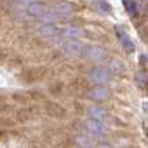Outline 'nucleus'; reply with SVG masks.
Masks as SVG:
<instances>
[{"instance_id":"ddd939ff","label":"nucleus","mask_w":148,"mask_h":148,"mask_svg":"<svg viewBox=\"0 0 148 148\" xmlns=\"http://www.w3.org/2000/svg\"><path fill=\"white\" fill-rule=\"evenodd\" d=\"M135 83L140 88H147L148 87V74L146 72H139L135 75Z\"/></svg>"},{"instance_id":"1a4fd4ad","label":"nucleus","mask_w":148,"mask_h":148,"mask_svg":"<svg viewBox=\"0 0 148 148\" xmlns=\"http://www.w3.org/2000/svg\"><path fill=\"white\" fill-rule=\"evenodd\" d=\"M88 116L91 117V120L101 121L103 122L108 117V112H107V109H104L101 107H91L88 109Z\"/></svg>"},{"instance_id":"6e6552de","label":"nucleus","mask_w":148,"mask_h":148,"mask_svg":"<svg viewBox=\"0 0 148 148\" xmlns=\"http://www.w3.org/2000/svg\"><path fill=\"white\" fill-rule=\"evenodd\" d=\"M53 12L56 13L57 16L60 17H64V16H69L74 12V5L70 4V3H66V1H62V3H59V4L55 7Z\"/></svg>"},{"instance_id":"f3484780","label":"nucleus","mask_w":148,"mask_h":148,"mask_svg":"<svg viewBox=\"0 0 148 148\" xmlns=\"http://www.w3.org/2000/svg\"><path fill=\"white\" fill-rule=\"evenodd\" d=\"M22 3H26V4H31V3H36L39 1V0H21Z\"/></svg>"},{"instance_id":"f257e3e1","label":"nucleus","mask_w":148,"mask_h":148,"mask_svg":"<svg viewBox=\"0 0 148 148\" xmlns=\"http://www.w3.org/2000/svg\"><path fill=\"white\" fill-rule=\"evenodd\" d=\"M62 49L66 53L73 55V56H82L87 52V47L84 43L79 40H68L62 44Z\"/></svg>"},{"instance_id":"f03ea898","label":"nucleus","mask_w":148,"mask_h":148,"mask_svg":"<svg viewBox=\"0 0 148 148\" xmlns=\"http://www.w3.org/2000/svg\"><path fill=\"white\" fill-rule=\"evenodd\" d=\"M109 78H110V73H109V70H107L105 68H95V69H92V72L90 73V79H91V82L99 84V86L107 83V82L109 81Z\"/></svg>"},{"instance_id":"20e7f679","label":"nucleus","mask_w":148,"mask_h":148,"mask_svg":"<svg viewBox=\"0 0 148 148\" xmlns=\"http://www.w3.org/2000/svg\"><path fill=\"white\" fill-rule=\"evenodd\" d=\"M27 13L33 17H43L47 13V5L42 1H36V3H31L27 5L26 8Z\"/></svg>"},{"instance_id":"9b49d317","label":"nucleus","mask_w":148,"mask_h":148,"mask_svg":"<svg viewBox=\"0 0 148 148\" xmlns=\"http://www.w3.org/2000/svg\"><path fill=\"white\" fill-rule=\"evenodd\" d=\"M62 35H64L65 38L74 40V39L82 38V36L84 35V31L79 27H66L64 31H62Z\"/></svg>"},{"instance_id":"4468645a","label":"nucleus","mask_w":148,"mask_h":148,"mask_svg":"<svg viewBox=\"0 0 148 148\" xmlns=\"http://www.w3.org/2000/svg\"><path fill=\"white\" fill-rule=\"evenodd\" d=\"M123 64L122 62H120V61H113L112 64H110V70H112L113 73H121V72H123Z\"/></svg>"},{"instance_id":"9d476101","label":"nucleus","mask_w":148,"mask_h":148,"mask_svg":"<svg viewBox=\"0 0 148 148\" xmlns=\"http://www.w3.org/2000/svg\"><path fill=\"white\" fill-rule=\"evenodd\" d=\"M118 38H120V42L121 44H122V47L126 49L127 52H134V49H135V46H134L133 43V39L130 38V35H129L127 33H125V31H118Z\"/></svg>"},{"instance_id":"7ed1b4c3","label":"nucleus","mask_w":148,"mask_h":148,"mask_svg":"<svg viewBox=\"0 0 148 148\" xmlns=\"http://www.w3.org/2000/svg\"><path fill=\"white\" fill-rule=\"evenodd\" d=\"M87 96L92 100H96V101H104L109 97V90L104 86H96L90 90Z\"/></svg>"},{"instance_id":"f8f14e48","label":"nucleus","mask_w":148,"mask_h":148,"mask_svg":"<svg viewBox=\"0 0 148 148\" xmlns=\"http://www.w3.org/2000/svg\"><path fill=\"white\" fill-rule=\"evenodd\" d=\"M122 4L130 16L138 14V5H136V3L134 0H122Z\"/></svg>"},{"instance_id":"2eb2a0df","label":"nucleus","mask_w":148,"mask_h":148,"mask_svg":"<svg viewBox=\"0 0 148 148\" xmlns=\"http://www.w3.org/2000/svg\"><path fill=\"white\" fill-rule=\"evenodd\" d=\"M99 7H100V9L104 10V12H109V10H110V5L107 4V3H100Z\"/></svg>"},{"instance_id":"423d86ee","label":"nucleus","mask_w":148,"mask_h":148,"mask_svg":"<svg viewBox=\"0 0 148 148\" xmlns=\"http://www.w3.org/2000/svg\"><path fill=\"white\" fill-rule=\"evenodd\" d=\"M86 53L88 56V59L92 60V61H104L107 59V52L101 47H91V48L87 49Z\"/></svg>"},{"instance_id":"dca6fc26","label":"nucleus","mask_w":148,"mask_h":148,"mask_svg":"<svg viewBox=\"0 0 148 148\" xmlns=\"http://www.w3.org/2000/svg\"><path fill=\"white\" fill-rule=\"evenodd\" d=\"M142 109H143L144 113H148V100L142 103Z\"/></svg>"},{"instance_id":"a211bd4d","label":"nucleus","mask_w":148,"mask_h":148,"mask_svg":"<svg viewBox=\"0 0 148 148\" xmlns=\"http://www.w3.org/2000/svg\"><path fill=\"white\" fill-rule=\"evenodd\" d=\"M99 148H109V147H105V146H103V147H99Z\"/></svg>"},{"instance_id":"39448f33","label":"nucleus","mask_w":148,"mask_h":148,"mask_svg":"<svg viewBox=\"0 0 148 148\" xmlns=\"http://www.w3.org/2000/svg\"><path fill=\"white\" fill-rule=\"evenodd\" d=\"M86 127L88 131H91V133H94V134H97V135H104V134L108 133V127L101 121L90 120L88 122L86 123Z\"/></svg>"},{"instance_id":"0eeeda50","label":"nucleus","mask_w":148,"mask_h":148,"mask_svg":"<svg viewBox=\"0 0 148 148\" xmlns=\"http://www.w3.org/2000/svg\"><path fill=\"white\" fill-rule=\"evenodd\" d=\"M38 31L44 36H53L61 33V29L56 26L55 23H44L38 27Z\"/></svg>"}]
</instances>
